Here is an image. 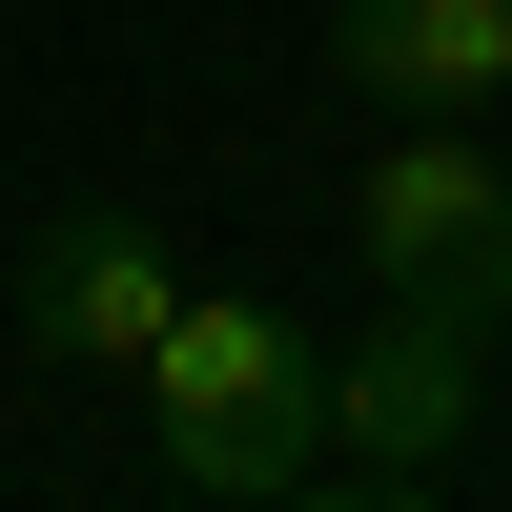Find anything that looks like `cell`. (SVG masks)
Here are the masks:
<instances>
[{"label": "cell", "mask_w": 512, "mask_h": 512, "mask_svg": "<svg viewBox=\"0 0 512 512\" xmlns=\"http://www.w3.org/2000/svg\"><path fill=\"white\" fill-rule=\"evenodd\" d=\"M144 410H164V492L205 512L328 492V328H287L267 287H185V328L144 349Z\"/></svg>", "instance_id": "1"}, {"label": "cell", "mask_w": 512, "mask_h": 512, "mask_svg": "<svg viewBox=\"0 0 512 512\" xmlns=\"http://www.w3.org/2000/svg\"><path fill=\"white\" fill-rule=\"evenodd\" d=\"M185 328V267H164L144 205H41L21 246V369H144Z\"/></svg>", "instance_id": "4"}, {"label": "cell", "mask_w": 512, "mask_h": 512, "mask_svg": "<svg viewBox=\"0 0 512 512\" xmlns=\"http://www.w3.org/2000/svg\"><path fill=\"white\" fill-rule=\"evenodd\" d=\"M349 246H369V287L512 308V144L492 123H390V144L349 164Z\"/></svg>", "instance_id": "3"}, {"label": "cell", "mask_w": 512, "mask_h": 512, "mask_svg": "<svg viewBox=\"0 0 512 512\" xmlns=\"http://www.w3.org/2000/svg\"><path fill=\"white\" fill-rule=\"evenodd\" d=\"M328 82L369 123H492L512 103V0H328Z\"/></svg>", "instance_id": "5"}, {"label": "cell", "mask_w": 512, "mask_h": 512, "mask_svg": "<svg viewBox=\"0 0 512 512\" xmlns=\"http://www.w3.org/2000/svg\"><path fill=\"white\" fill-rule=\"evenodd\" d=\"M492 349H512V308L390 287V308L328 349V492H451V451H472V410H492Z\"/></svg>", "instance_id": "2"}]
</instances>
